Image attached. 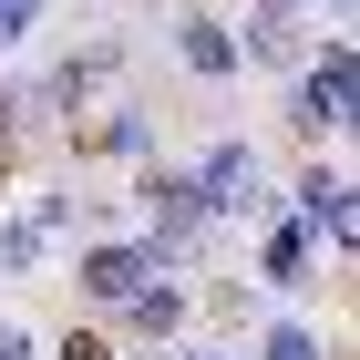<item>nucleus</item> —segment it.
<instances>
[{
    "label": "nucleus",
    "instance_id": "nucleus-5",
    "mask_svg": "<svg viewBox=\"0 0 360 360\" xmlns=\"http://www.w3.org/2000/svg\"><path fill=\"white\" fill-rule=\"evenodd\" d=\"M288 195H299V226H309V237L350 248V175H340V165H309V175H299Z\"/></svg>",
    "mask_w": 360,
    "mask_h": 360
},
{
    "label": "nucleus",
    "instance_id": "nucleus-16",
    "mask_svg": "<svg viewBox=\"0 0 360 360\" xmlns=\"http://www.w3.org/2000/svg\"><path fill=\"white\" fill-rule=\"evenodd\" d=\"M62 360H113V350H103L93 330H72V340H62Z\"/></svg>",
    "mask_w": 360,
    "mask_h": 360
},
{
    "label": "nucleus",
    "instance_id": "nucleus-17",
    "mask_svg": "<svg viewBox=\"0 0 360 360\" xmlns=\"http://www.w3.org/2000/svg\"><path fill=\"white\" fill-rule=\"evenodd\" d=\"M0 360H31V340H21V330H11V319H0Z\"/></svg>",
    "mask_w": 360,
    "mask_h": 360
},
{
    "label": "nucleus",
    "instance_id": "nucleus-9",
    "mask_svg": "<svg viewBox=\"0 0 360 360\" xmlns=\"http://www.w3.org/2000/svg\"><path fill=\"white\" fill-rule=\"evenodd\" d=\"M124 319H134L144 340H175V330H186V288H175V278H155V288H134V299H124Z\"/></svg>",
    "mask_w": 360,
    "mask_h": 360
},
{
    "label": "nucleus",
    "instance_id": "nucleus-6",
    "mask_svg": "<svg viewBox=\"0 0 360 360\" xmlns=\"http://www.w3.org/2000/svg\"><path fill=\"white\" fill-rule=\"evenodd\" d=\"M175 52H186V72L226 83V72H237V31H226V21H206V11H186V21H175Z\"/></svg>",
    "mask_w": 360,
    "mask_h": 360
},
{
    "label": "nucleus",
    "instance_id": "nucleus-15",
    "mask_svg": "<svg viewBox=\"0 0 360 360\" xmlns=\"http://www.w3.org/2000/svg\"><path fill=\"white\" fill-rule=\"evenodd\" d=\"M31 21H41V0H0V52H11V41H21Z\"/></svg>",
    "mask_w": 360,
    "mask_h": 360
},
{
    "label": "nucleus",
    "instance_id": "nucleus-7",
    "mask_svg": "<svg viewBox=\"0 0 360 360\" xmlns=\"http://www.w3.org/2000/svg\"><path fill=\"white\" fill-rule=\"evenodd\" d=\"M237 52H248V62H268V72H299V62H309V31H299V11H257Z\"/></svg>",
    "mask_w": 360,
    "mask_h": 360
},
{
    "label": "nucleus",
    "instance_id": "nucleus-1",
    "mask_svg": "<svg viewBox=\"0 0 360 360\" xmlns=\"http://www.w3.org/2000/svg\"><path fill=\"white\" fill-rule=\"evenodd\" d=\"M360 113V62H350V31L319 41V62H299V93H288V124L299 134H340Z\"/></svg>",
    "mask_w": 360,
    "mask_h": 360
},
{
    "label": "nucleus",
    "instance_id": "nucleus-12",
    "mask_svg": "<svg viewBox=\"0 0 360 360\" xmlns=\"http://www.w3.org/2000/svg\"><path fill=\"white\" fill-rule=\"evenodd\" d=\"M41 268V226L31 217H0V278H31Z\"/></svg>",
    "mask_w": 360,
    "mask_h": 360
},
{
    "label": "nucleus",
    "instance_id": "nucleus-18",
    "mask_svg": "<svg viewBox=\"0 0 360 360\" xmlns=\"http://www.w3.org/2000/svg\"><path fill=\"white\" fill-rule=\"evenodd\" d=\"M319 11H330V21H340V31H350V11H360V0H319Z\"/></svg>",
    "mask_w": 360,
    "mask_h": 360
},
{
    "label": "nucleus",
    "instance_id": "nucleus-13",
    "mask_svg": "<svg viewBox=\"0 0 360 360\" xmlns=\"http://www.w3.org/2000/svg\"><path fill=\"white\" fill-rule=\"evenodd\" d=\"M257 360H330V350H319L309 330H268V350H257Z\"/></svg>",
    "mask_w": 360,
    "mask_h": 360
},
{
    "label": "nucleus",
    "instance_id": "nucleus-3",
    "mask_svg": "<svg viewBox=\"0 0 360 360\" xmlns=\"http://www.w3.org/2000/svg\"><path fill=\"white\" fill-rule=\"evenodd\" d=\"M155 278H175V257L155 248V237H113V248H93V257H83V299L124 309L134 288H155Z\"/></svg>",
    "mask_w": 360,
    "mask_h": 360
},
{
    "label": "nucleus",
    "instance_id": "nucleus-4",
    "mask_svg": "<svg viewBox=\"0 0 360 360\" xmlns=\"http://www.w3.org/2000/svg\"><path fill=\"white\" fill-rule=\"evenodd\" d=\"M195 195H206V217H268V175H257L248 144H206V165H195Z\"/></svg>",
    "mask_w": 360,
    "mask_h": 360
},
{
    "label": "nucleus",
    "instance_id": "nucleus-10",
    "mask_svg": "<svg viewBox=\"0 0 360 360\" xmlns=\"http://www.w3.org/2000/svg\"><path fill=\"white\" fill-rule=\"evenodd\" d=\"M113 62H124V52H113V41H93V52H72V62H62V72H52V83H41V103H83V93L103 83Z\"/></svg>",
    "mask_w": 360,
    "mask_h": 360
},
{
    "label": "nucleus",
    "instance_id": "nucleus-8",
    "mask_svg": "<svg viewBox=\"0 0 360 360\" xmlns=\"http://www.w3.org/2000/svg\"><path fill=\"white\" fill-rule=\"evenodd\" d=\"M144 144H155V113H134V103H113L103 124H93V134L72 144V155H144Z\"/></svg>",
    "mask_w": 360,
    "mask_h": 360
},
{
    "label": "nucleus",
    "instance_id": "nucleus-14",
    "mask_svg": "<svg viewBox=\"0 0 360 360\" xmlns=\"http://www.w3.org/2000/svg\"><path fill=\"white\" fill-rule=\"evenodd\" d=\"M21 113H31L21 93H0V175H11V155H21Z\"/></svg>",
    "mask_w": 360,
    "mask_h": 360
},
{
    "label": "nucleus",
    "instance_id": "nucleus-2",
    "mask_svg": "<svg viewBox=\"0 0 360 360\" xmlns=\"http://www.w3.org/2000/svg\"><path fill=\"white\" fill-rule=\"evenodd\" d=\"M134 195H144V217H155V248H165V257H186L195 237L217 226V217H206V195H195V175H175V165H144Z\"/></svg>",
    "mask_w": 360,
    "mask_h": 360
},
{
    "label": "nucleus",
    "instance_id": "nucleus-11",
    "mask_svg": "<svg viewBox=\"0 0 360 360\" xmlns=\"http://www.w3.org/2000/svg\"><path fill=\"white\" fill-rule=\"evenodd\" d=\"M309 248H319L309 226H268V257H257V268H268V288H309Z\"/></svg>",
    "mask_w": 360,
    "mask_h": 360
},
{
    "label": "nucleus",
    "instance_id": "nucleus-19",
    "mask_svg": "<svg viewBox=\"0 0 360 360\" xmlns=\"http://www.w3.org/2000/svg\"><path fill=\"white\" fill-rule=\"evenodd\" d=\"M165 360H226V350H165Z\"/></svg>",
    "mask_w": 360,
    "mask_h": 360
}]
</instances>
